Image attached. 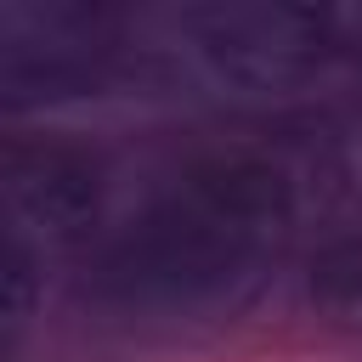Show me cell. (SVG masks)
<instances>
[{"label":"cell","mask_w":362,"mask_h":362,"mask_svg":"<svg viewBox=\"0 0 362 362\" xmlns=\"http://www.w3.org/2000/svg\"><path fill=\"white\" fill-rule=\"evenodd\" d=\"M294 181L266 158H215L153 198L107 238L90 266V294L113 311L175 317L215 305L283 243Z\"/></svg>","instance_id":"6da1fadb"},{"label":"cell","mask_w":362,"mask_h":362,"mask_svg":"<svg viewBox=\"0 0 362 362\" xmlns=\"http://www.w3.org/2000/svg\"><path fill=\"white\" fill-rule=\"evenodd\" d=\"M198 57L249 90H283L311 79L334 45H328V17L311 11H209L192 17Z\"/></svg>","instance_id":"7a4b0ae2"},{"label":"cell","mask_w":362,"mask_h":362,"mask_svg":"<svg viewBox=\"0 0 362 362\" xmlns=\"http://www.w3.org/2000/svg\"><path fill=\"white\" fill-rule=\"evenodd\" d=\"M6 238H23L34 249L79 238L102 215V170L90 153L40 141L6 153Z\"/></svg>","instance_id":"3957f363"},{"label":"cell","mask_w":362,"mask_h":362,"mask_svg":"<svg viewBox=\"0 0 362 362\" xmlns=\"http://www.w3.org/2000/svg\"><path fill=\"white\" fill-rule=\"evenodd\" d=\"M305 294H311V305H317L328 322H339V328H362V238H339V243H328V249L311 260Z\"/></svg>","instance_id":"277c9868"}]
</instances>
